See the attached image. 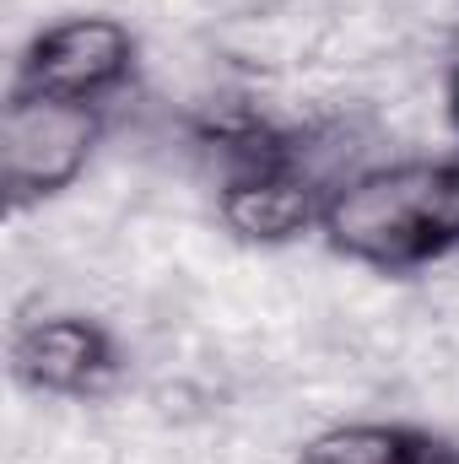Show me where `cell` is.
<instances>
[{
    "label": "cell",
    "instance_id": "cell-1",
    "mask_svg": "<svg viewBox=\"0 0 459 464\" xmlns=\"http://www.w3.org/2000/svg\"><path fill=\"white\" fill-rule=\"evenodd\" d=\"M325 243L384 276L459 254V157H411L351 173L325 200Z\"/></svg>",
    "mask_w": 459,
    "mask_h": 464
},
{
    "label": "cell",
    "instance_id": "cell-2",
    "mask_svg": "<svg viewBox=\"0 0 459 464\" xmlns=\"http://www.w3.org/2000/svg\"><path fill=\"white\" fill-rule=\"evenodd\" d=\"M103 140V109L60 103V98H16L5 92L0 114V184L5 206L27 211L65 195Z\"/></svg>",
    "mask_w": 459,
    "mask_h": 464
},
{
    "label": "cell",
    "instance_id": "cell-3",
    "mask_svg": "<svg viewBox=\"0 0 459 464\" xmlns=\"http://www.w3.org/2000/svg\"><path fill=\"white\" fill-rule=\"evenodd\" d=\"M135 54L141 44L119 16H60L27 38L5 92L103 109V98L135 76Z\"/></svg>",
    "mask_w": 459,
    "mask_h": 464
},
{
    "label": "cell",
    "instance_id": "cell-4",
    "mask_svg": "<svg viewBox=\"0 0 459 464\" xmlns=\"http://www.w3.org/2000/svg\"><path fill=\"white\" fill-rule=\"evenodd\" d=\"M336 184H325L292 146L249 140L232 157L228 179L217 189V211L243 243H292L325 222V200Z\"/></svg>",
    "mask_w": 459,
    "mask_h": 464
},
{
    "label": "cell",
    "instance_id": "cell-5",
    "mask_svg": "<svg viewBox=\"0 0 459 464\" xmlns=\"http://www.w3.org/2000/svg\"><path fill=\"white\" fill-rule=\"evenodd\" d=\"M124 372L119 341L87 314H44L11 335V378L49 400H98Z\"/></svg>",
    "mask_w": 459,
    "mask_h": 464
},
{
    "label": "cell",
    "instance_id": "cell-6",
    "mask_svg": "<svg viewBox=\"0 0 459 464\" xmlns=\"http://www.w3.org/2000/svg\"><path fill=\"white\" fill-rule=\"evenodd\" d=\"M298 464H459V443L411 421H341L314 432Z\"/></svg>",
    "mask_w": 459,
    "mask_h": 464
},
{
    "label": "cell",
    "instance_id": "cell-7",
    "mask_svg": "<svg viewBox=\"0 0 459 464\" xmlns=\"http://www.w3.org/2000/svg\"><path fill=\"white\" fill-rule=\"evenodd\" d=\"M449 119H454V130H459V60H454V71H449Z\"/></svg>",
    "mask_w": 459,
    "mask_h": 464
}]
</instances>
